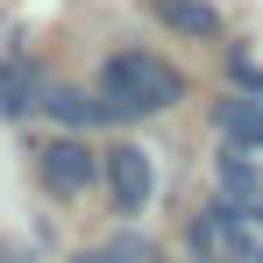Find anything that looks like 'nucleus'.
Segmentation results:
<instances>
[{
    "instance_id": "39448f33",
    "label": "nucleus",
    "mask_w": 263,
    "mask_h": 263,
    "mask_svg": "<svg viewBox=\"0 0 263 263\" xmlns=\"http://www.w3.org/2000/svg\"><path fill=\"white\" fill-rule=\"evenodd\" d=\"M157 22L178 29V36H220V14L206 0H157Z\"/></svg>"
},
{
    "instance_id": "f03ea898",
    "label": "nucleus",
    "mask_w": 263,
    "mask_h": 263,
    "mask_svg": "<svg viewBox=\"0 0 263 263\" xmlns=\"http://www.w3.org/2000/svg\"><path fill=\"white\" fill-rule=\"evenodd\" d=\"M107 185H114V206H121V214H142V206H149V192H157L149 149H135V142H114V149H107Z\"/></svg>"
},
{
    "instance_id": "6e6552de",
    "label": "nucleus",
    "mask_w": 263,
    "mask_h": 263,
    "mask_svg": "<svg viewBox=\"0 0 263 263\" xmlns=\"http://www.w3.org/2000/svg\"><path fill=\"white\" fill-rule=\"evenodd\" d=\"M79 263H164V256H157V242H149V235H114V242L86 249Z\"/></svg>"
},
{
    "instance_id": "f257e3e1",
    "label": "nucleus",
    "mask_w": 263,
    "mask_h": 263,
    "mask_svg": "<svg viewBox=\"0 0 263 263\" xmlns=\"http://www.w3.org/2000/svg\"><path fill=\"white\" fill-rule=\"evenodd\" d=\"M100 100H107V114H164L185 100V79H178L171 64H157V57H142V50H121V57H107L100 64Z\"/></svg>"
},
{
    "instance_id": "423d86ee",
    "label": "nucleus",
    "mask_w": 263,
    "mask_h": 263,
    "mask_svg": "<svg viewBox=\"0 0 263 263\" xmlns=\"http://www.w3.org/2000/svg\"><path fill=\"white\" fill-rule=\"evenodd\" d=\"M57 121H71V128H92V121H107V100L100 92H79V86H50V100H43Z\"/></svg>"
},
{
    "instance_id": "20e7f679",
    "label": "nucleus",
    "mask_w": 263,
    "mask_h": 263,
    "mask_svg": "<svg viewBox=\"0 0 263 263\" xmlns=\"http://www.w3.org/2000/svg\"><path fill=\"white\" fill-rule=\"evenodd\" d=\"M50 86H43V71L29 64V57H0V114L14 121V114H29V107H43Z\"/></svg>"
},
{
    "instance_id": "7ed1b4c3",
    "label": "nucleus",
    "mask_w": 263,
    "mask_h": 263,
    "mask_svg": "<svg viewBox=\"0 0 263 263\" xmlns=\"http://www.w3.org/2000/svg\"><path fill=\"white\" fill-rule=\"evenodd\" d=\"M100 171H107V164L92 157L86 142H71V135L43 149V185H50V192H64V199H71V192H86V185H92Z\"/></svg>"
},
{
    "instance_id": "0eeeda50",
    "label": "nucleus",
    "mask_w": 263,
    "mask_h": 263,
    "mask_svg": "<svg viewBox=\"0 0 263 263\" xmlns=\"http://www.w3.org/2000/svg\"><path fill=\"white\" fill-rule=\"evenodd\" d=\"M220 135H235V142H263V100H256V92L220 100Z\"/></svg>"
}]
</instances>
